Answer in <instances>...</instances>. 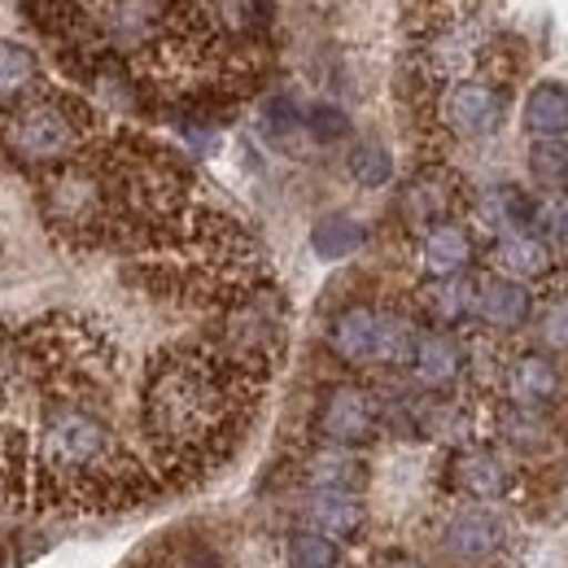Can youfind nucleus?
<instances>
[{
  "label": "nucleus",
  "mask_w": 568,
  "mask_h": 568,
  "mask_svg": "<svg viewBox=\"0 0 568 568\" xmlns=\"http://www.w3.org/2000/svg\"><path fill=\"white\" fill-rule=\"evenodd\" d=\"M258 389L263 381L245 376L211 346L158 358L144 381L141 425L158 450L162 473L197 477L214 468L241 437Z\"/></svg>",
  "instance_id": "1"
},
{
  "label": "nucleus",
  "mask_w": 568,
  "mask_h": 568,
  "mask_svg": "<svg viewBox=\"0 0 568 568\" xmlns=\"http://www.w3.org/2000/svg\"><path fill=\"white\" fill-rule=\"evenodd\" d=\"M4 144L13 158L31 166H67L74 153L88 144V114L67 97H40L9 114L4 123Z\"/></svg>",
  "instance_id": "2"
},
{
  "label": "nucleus",
  "mask_w": 568,
  "mask_h": 568,
  "mask_svg": "<svg viewBox=\"0 0 568 568\" xmlns=\"http://www.w3.org/2000/svg\"><path fill=\"white\" fill-rule=\"evenodd\" d=\"M328 346L351 367H407L412 346H416V328L398 311L355 302V306L333 315Z\"/></svg>",
  "instance_id": "3"
},
{
  "label": "nucleus",
  "mask_w": 568,
  "mask_h": 568,
  "mask_svg": "<svg viewBox=\"0 0 568 568\" xmlns=\"http://www.w3.org/2000/svg\"><path fill=\"white\" fill-rule=\"evenodd\" d=\"M44 211L53 219V227H62L71 236H97V232L114 227V180H110V171L88 166V162L58 166L49 189H44Z\"/></svg>",
  "instance_id": "4"
},
{
  "label": "nucleus",
  "mask_w": 568,
  "mask_h": 568,
  "mask_svg": "<svg viewBox=\"0 0 568 568\" xmlns=\"http://www.w3.org/2000/svg\"><path fill=\"white\" fill-rule=\"evenodd\" d=\"M315 437L320 446H346L358 450L367 446L376 433H381V403L372 389H363L355 381H342V385H328L315 403Z\"/></svg>",
  "instance_id": "5"
},
{
  "label": "nucleus",
  "mask_w": 568,
  "mask_h": 568,
  "mask_svg": "<svg viewBox=\"0 0 568 568\" xmlns=\"http://www.w3.org/2000/svg\"><path fill=\"white\" fill-rule=\"evenodd\" d=\"M503 110H507L503 92H498L495 83H486V79H459V83H450L442 92V105H437L442 128L450 136H459V141H481V136L498 132Z\"/></svg>",
  "instance_id": "6"
},
{
  "label": "nucleus",
  "mask_w": 568,
  "mask_h": 568,
  "mask_svg": "<svg viewBox=\"0 0 568 568\" xmlns=\"http://www.w3.org/2000/svg\"><path fill=\"white\" fill-rule=\"evenodd\" d=\"M446 477H450V486H455L459 495L477 498V503L507 498L511 495V486H516L511 464L498 455L495 446H477V442H468V446H459V450L450 455Z\"/></svg>",
  "instance_id": "7"
},
{
  "label": "nucleus",
  "mask_w": 568,
  "mask_h": 568,
  "mask_svg": "<svg viewBox=\"0 0 568 568\" xmlns=\"http://www.w3.org/2000/svg\"><path fill=\"white\" fill-rule=\"evenodd\" d=\"M503 538H507V529H503L498 511H490L486 503L455 511L450 525L442 529V547H446V556H455V560H464V565H481V560H490L498 547H503Z\"/></svg>",
  "instance_id": "8"
},
{
  "label": "nucleus",
  "mask_w": 568,
  "mask_h": 568,
  "mask_svg": "<svg viewBox=\"0 0 568 568\" xmlns=\"http://www.w3.org/2000/svg\"><path fill=\"white\" fill-rule=\"evenodd\" d=\"M455 202H459V184H455V175L442 171V166H425V171L403 189V214H407V223L420 227V232L437 227V223H450Z\"/></svg>",
  "instance_id": "9"
},
{
  "label": "nucleus",
  "mask_w": 568,
  "mask_h": 568,
  "mask_svg": "<svg viewBox=\"0 0 568 568\" xmlns=\"http://www.w3.org/2000/svg\"><path fill=\"white\" fill-rule=\"evenodd\" d=\"M503 389H507V403L520 407V412H542L547 403H556L560 394V372L547 355H516L507 363V376H503Z\"/></svg>",
  "instance_id": "10"
},
{
  "label": "nucleus",
  "mask_w": 568,
  "mask_h": 568,
  "mask_svg": "<svg viewBox=\"0 0 568 568\" xmlns=\"http://www.w3.org/2000/svg\"><path fill=\"white\" fill-rule=\"evenodd\" d=\"M302 477L315 495H358L367 481V464L346 446H315L302 464Z\"/></svg>",
  "instance_id": "11"
},
{
  "label": "nucleus",
  "mask_w": 568,
  "mask_h": 568,
  "mask_svg": "<svg viewBox=\"0 0 568 568\" xmlns=\"http://www.w3.org/2000/svg\"><path fill=\"white\" fill-rule=\"evenodd\" d=\"M412 376L425 385V389H450L464 372V346L442 333V328H428V333H416V346H412V358H407Z\"/></svg>",
  "instance_id": "12"
},
{
  "label": "nucleus",
  "mask_w": 568,
  "mask_h": 568,
  "mask_svg": "<svg viewBox=\"0 0 568 568\" xmlns=\"http://www.w3.org/2000/svg\"><path fill=\"white\" fill-rule=\"evenodd\" d=\"M473 311L490 328H520L534 311V293H529V284H516L507 276H486L473 293Z\"/></svg>",
  "instance_id": "13"
},
{
  "label": "nucleus",
  "mask_w": 568,
  "mask_h": 568,
  "mask_svg": "<svg viewBox=\"0 0 568 568\" xmlns=\"http://www.w3.org/2000/svg\"><path fill=\"white\" fill-rule=\"evenodd\" d=\"M473 263V236L459 223H437L428 227L420 241V267L428 281H450L464 276V267Z\"/></svg>",
  "instance_id": "14"
},
{
  "label": "nucleus",
  "mask_w": 568,
  "mask_h": 568,
  "mask_svg": "<svg viewBox=\"0 0 568 568\" xmlns=\"http://www.w3.org/2000/svg\"><path fill=\"white\" fill-rule=\"evenodd\" d=\"M490 263H495V276L529 284L551 272V250L538 236H498L495 250H490Z\"/></svg>",
  "instance_id": "15"
},
{
  "label": "nucleus",
  "mask_w": 568,
  "mask_h": 568,
  "mask_svg": "<svg viewBox=\"0 0 568 568\" xmlns=\"http://www.w3.org/2000/svg\"><path fill=\"white\" fill-rule=\"evenodd\" d=\"M363 520H367V511H363L358 495H311V503H306V529H315L333 542L358 538Z\"/></svg>",
  "instance_id": "16"
},
{
  "label": "nucleus",
  "mask_w": 568,
  "mask_h": 568,
  "mask_svg": "<svg viewBox=\"0 0 568 568\" xmlns=\"http://www.w3.org/2000/svg\"><path fill=\"white\" fill-rule=\"evenodd\" d=\"M525 128L534 141H565L568 136V88L547 79L525 97Z\"/></svg>",
  "instance_id": "17"
},
{
  "label": "nucleus",
  "mask_w": 568,
  "mask_h": 568,
  "mask_svg": "<svg viewBox=\"0 0 568 568\" xmlns=\"http://www.w3.org/2000/svg\"><path fill=\"white\" fill-rule=\"evenodd\" d=\"M473 293H477V284H468L464 276H450V281H428L420 288V306H425V315L446 333V328H455L459 320H468L473 315Z\"/></svg>",
  "instance_id": "18"
},
{
  "label": "nucleus",
  "mask_w": 568,
  "mask_h": 568,
  "mask_svg": "<svg viewBox=\"0 0 568 568\" xmlns=\"http://www.w3.org/2000/svg\"><path fill=\"white\" fill-rule=\"evenodd\" d=\"M481 214L490 219V227H498L503 236H529L534 227H538V202L534 197H525V193H516V189H498L490 193L486 202H481Z\"/></svg>",
  "instance_id": "19"
},
{
  "label": "nucleus",
  "mask_w": 568,
  "mask_h": 568,
  "mask_svg": "<svg viewBox=\"0 0 568 568\" xmlns=\"http://www.w3.org/2000/svg\"><path fill=\"white\" fill-rule=\"evenodd\" d=\"M363 223L355 219H346V214H328V219H320L315 223V232H311V250L320 254V258H328V263H337V258H351L358 245H363Z\"/></svg>",
  "instance_id": "20"
},
{
  "label": "nucleus",
  "mask_w": 568,
  "mask_h": 568,
  "mask_svg": "<svg viewBox=\"0 0 568 568\" xmlns=\"http://www.w3.org/2000/svg\"><path fill=\"white\" fill-rule=\"evenodd\" d=\"M284 565L288 568H337L342 565V542L315 534V529H293L284 542Z\"/></svg>",
  "instance_id": "21"
},
{
  "label": "nucleus",
  "mask_w": 568,
  "mask_h": 568,
  "mask_svg": "<svg viewBox=\"0 0 568 568\" xmlns=\"http://www.w3.org/2000/svg\"><path fill=\"white\" fill-rule=\"evenodd\" d=\"M529 175L542 189H568V141L529 144Z\"/></svg>",
  "instance_id": "22"
},
{
  "label": "nucleus",
  "mask_w": 568,
  "mask_h": 568,
  "mask_svg": "<svg viewBox=\"0 0 568 568\" xmlns=\"http://www.w3.org/2000/svg\"><path fill=\"white\" fill-rule=\"evenodd\" d=\"M36 53L31 49H22V44H13V40H0V97H18L22 88H31L36 83Z\"/></svg>",
  "instance_id": "23"
},
{
  "label": "nucleus",
  "mask_w": 568,
  "mask_h": 568,
  "mask_svg": "<svg viewBox=\"0 0 568 568\" xmlns=\"http://www.w3.org/2000/svg\"><path fill=\"white\" fill-rule=\"evenodd\" d=\"M351 175H355L363 189H381V184H389V175H394V158H389V149L376 141H363L351 153Z\"/></svg>",
  "instance_id": "24"
},
{
  "label": "nucleus",
  "mask_w": 568,
  "mask_h": 568,
  "mask_svg": "<svg viewBox=\"0 0 568 568\" xmlns=\"http://www.w3.org/2000/svg\"><path fill=\"white\" fill-rule=\"evenodd\" d=\"M302 123H306V136H315V141H342L346 132H351V119L337 110V105H311L306 114H302Z\"/></svg>",
  "instance_id": "25"
},
{
  "label": "nucleus",
  "mask_w": 568,
  "mask_h": 568,
  "mask_svg": "<svg viewBox=\"0 0 568 568\" xmlns=\"http://www.w3.org/2000/svg\"><path fill=\"white\" fill-rule=\"evenodd\" d=\"M267 132L276 136L281 144H288V136H297V132H306V123H302V110L288 101V97H272L267 101Z\"/></svg>",
  "instance_id": "26"
},
{
  "label": "nucleus",
  "mask_w": 568,
  "mask_h": 568,
  "mask_svg": "<svg viewBox=\"0 0 568 568\" xmlns=\"http://www.w3.org/2000/svg\"><path fill=\"white\" fill-rule=\"evenodd\" d=\"M538 328H542V342H547V346H556V351H568V297H556V302H547V311H542Z\"/></svg>",
  "instance_id": "27"
},
{
  "label": "nucleus",
  "mask_w": 568,
  "mask_h": 568,
  "mask_svg": "<svg viewBox=\"0 0 568 568\" xmlns=\"http://www.w3.org/2000/svg\"><path fill=\"white\" fill-rule=\"evenodd\" d=\"M551 232L560 236V245H568V202H560V206L551 211Z\"/></svg>",
  "instance_id": "28"
},
{
  "label": "nucleus",
  "mask_w": 568,
  "mask_h": 568,
  "mask_svg": "<svg viewBox=\"0 0 568 568\" xmlns=\"http://www.w3.org/2000/svg\"><path fill=\"white\" fill-rule=\"evenodd\" d=\"M381 568H425V565H420L416 556H403V551H398V556H389V560H385Z\"/></svg>",
  "instance_id": "29"
},
{
  "label": "nucleus",
  "mask_w": 568,
  "mask_h": 568,
  "mask_svg": "<svg viewBox=\"0 0 568 568\" xmlns=\"http://www.w3.org/2000/svg\"><path fill=\"white\" fill-rule=\"evenodd\" d=\"M184 568H223V565H219L214 556H189V560H184Z\"/></svg>",
  "instance_id": "30"
}]
</instances>
